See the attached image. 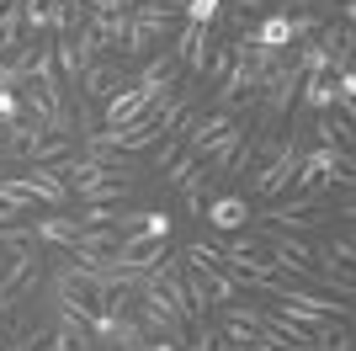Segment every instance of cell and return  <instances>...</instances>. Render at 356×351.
I'll return each instance as SVG.
<instances>
[{"mask_svg": "<svg viewBox=\"0 0 356 351\" xmlns=\"http://www.w3.org/2000/svg\"><path fill=\"white\" fill-rule=\"evenodd\" d=\"M16 351H32V346H27V341H22V346H16Z\"/></svg>", "mask_w": 356, "mask_h": 351, "instance_id": "obj_31", "label": "cell"}, {"mask_svg": "<svg viewBox=\"0 0 356 351\" xmlns=\"http://www.w3.org/2000/svg\"><path fill=\"white\" fill-rule=\"evenodd\" d=\"M160 139H165V133H160V123H154V112H149V117H134V123H122V128H96L86 144L122 149V155H144V149H154Z\"/></svg>", "mask_w": 356, "mask_h": 351, "instance_id": "obj_4", "label": "cell"}, {"mask_svg": "<svg viewBox=\"0 0 356 351\" xmlns=\"http://www.w3.org/2000/svg\"><path fill=\"white\" fill-rule=\"evenodd\" d=\"M298 102L309 112H330V70H309L298 80Z\"/></svg>", "mask_w": 356, "mask_h": 351, "instance_id": "obj_18", "label": "cell"}, {"mask_svg": "<svg viewBox=\"0 0 356 351\" xmlns=\"http://www.w3.org/2000/svg\"><path fill=\"white\" fill-rule=\"evenodd\" d=\"M27 43V38H22V6H6V11H0V58H11L16 48Z\"/></svg>", "mask_w": 356, "mask_h": 351, "instance_id": "obj_20", "label": "cell"}, {"mask_svg": "<svg viewBox=\"0 0 356 351\" xmlns=\"http://www.w3.org/2000/svg\"><path fill=\"white\" fill-rule=\"evenodd\" d=\"M86 27L96 32L102 54H112V58L122 54V38H128V11H86Z\"/></svg>", "mask_w": 356, "mask_h": 351, "instance_id": "obj_13", "label": "cell"}, {"mask_svg": "<svg viewBox=\"0 0 356 351\" xmlns=\"http://www.w3.org/2000/svg\"><path fill=\"white\" fill-rule=\"evenodd\" d=\"M70 197H80V208H90V203H128V197H134V181H128V176L96 171V176H86L80 187H70Z\"/></svg>", "mask_w": 356, "mask_h": 351, "instance_id": "obj_10", "label": "cell"}, {"mask_svg": "<svg viewBox=\"0 0 356 351\" xmlns=\"http://www.w3.org/2000/svg\"><path fill=\"white\" fill-rule=\"evenodd\" d=\"M181 22H192V27H218L223 22V0H186Z\"/></svg>", "mask_w": 356, "mask_h": 351, "instance_id": "obj_22", "label": "cell"}, {"mask_svg": "<svg viewBox=\"0 0 356 351\" xmlns=\"http://www.w3.org/2000/svg\"><path fill=\"white\" fill-rule=\"evenodd\" d=\"M229 123H239V112H229V107H213V112H192L186 123H181V149H192V155H202V149L218 139Z\"/></svg>", "mask_w": 356, "mask_h": 351, "instance_id": "obj_8", "label": "cell"}, {"mask_svg": "<svg viewBox=\"0 0 356 351\" xmlns=\"http://www.w3.org/2000/svg\"><path fill=\"white\" fill-rule=\"evenodd\" d=\"M319 144L325 149H341V155H351V117H341V112H319Z\"/></svg>", "mask_w": 356, "mask_h": 351, "instance_id": "obj_17", "label": "cell"}, {"mask_svg": "<svg viewBox=\"0 0 356 351\" xmlns=\"http://www.w3.org/2000/svg\"><path fill=\"white\" fill-rule=\"evenodd\" d=\"M287 22H293V43H314L319 27H325V16H319V11H287Z\"/></svg>", "mask_w": 356, "mask_h": 351, "instance_id": "obj_24", "label": "cell"}, {"mask_svg": "<svg viewBox=\"0 0 356 351\" xmlns=\"http://www.w3.org/2000/svg\"><path fill=\"white\" fill-rule=\"evenodd\" d=\"M192 171H197V155H192V149H181L176 160H170V165L160 171V181H165V187H181V181H186Z\"/></svg>", "mask_w": 356, "mask_h": 351, "instance_id": "obj_26", "label": "cell"}, {"mask_svg": "<svg viewBox=\"0 0 356 351\" xmlns=\"http://www.w3.org/2000/svg\"><path fill=\"white\" fill-rule=\"evenodd\" d=\"M202 219H208V229H218V234H245L250 219H255V208H250L245 192H213L208 203H202Z\"/></svg>", "mask_w": 356, "mask_h": 351, "instance_id": "obj_5", "label": "cell"}, {"mask_svg": "<svg viewBox=\"0 0 356 351\" xmlns=\"http://www.w3.org/2000/svg\"><path fill=\"white\" fill-rule=\"evenodd\" d=\"M16 117H22V91L0 86V128H6V123H16Z\"/></svg>", "mask_w": 356, "mask_h": 351, "instance_id": "obj_27", "label": "cell"}, {"mask_svg": "<svg viewBox=\"0 0 356 351\" xmlns=\"http://www.w3.org/2000/svg\"><path fill=\"white\" fill-rule=\"evenodd\" d=\"M154 102H160V96L149 86H134V80H128V86H118L102 102V128H122V123H134V117H149Z\"/></svg>", "mask_w": 356, "mask_h": 351, "instance_id": "obj_6", "label": "cell"}, {"mask_svg": "<svg viewBox=\"0 0 356 351\" xmlns=\"http://www.w3.org/2000/svg\"><path fill=\"white\" fill-rule=\"evenodd\" d=\"M0 203L11 213H32L38 208V192L27 187V176H0Z\"/></svg>", "mask_w": 356, "mask_h": 351, "instance_id": "obj_19", "label": "cell"}, {"mask_svg": "<svg viewBox=\"0 0 356 351\" xmlns=\"http://www.w3.org/2000/svg\"><path fill=\"white\" fill-rule=\"evenodd\" d=\"M74 149H80V139H70V133H43L22 160H27V165H59V160H70Z\"/></svg>", "mask_w": 356, "mask_h": 351, "instance_id": "obj_15", "label": "cell"}, {"mask_svg": "<svg viewBox=\"0 0 356 351\" xmlns=\"http://www.w3.org/2000/svg\"><path fill=\"white\" fill-rule=\"evenodd\" d=\"M176 80H181V58L176 54H149L144 64H138V75H134V86H149L160 102L170 96V91H181Z\"/></svg>", "mask_w": 356, "mask_h": 351, "instance_id": "obj_11", "label": "cell"}, {"mask_svg": "<svg viewBox=\"0 0 356 351\" xmlns=\"http://www.w3.org/2000/svg\"><path fill=\"white\" fill-rule=\"evenodd\" d=\"M170 229H176V219H170V213H160V208H144V224H138V234H149V240H165V245H170Z\"/></svg>", "mask_w": 356, "mask_h": 351, "instance_id": "obj_25", "label": "cell"}, {"mask_svg": "<svg viewBox=\"0 0 356 351\" xmlns=\"http://www.w3.org/2000/svg\"><path fill=\"white\" fill-rule=\"evenodd\" d=\"M255 240L266 245V256L277 261V272L314 282V256H319V250H314L309 240H298V234H287V229H266V234H255Z\"/></svg>", "mask_w": 356, "mask_h": 351, "instance_id": "obj_3", "label": "cell"}, {"mask_svg": "<svg viewBox=\"0 0 356 351\" xmlns=\"http://www.w3.org/2000/svg\"><path fill=\"white\" fill-rule=\"evenodd\" d=\"M202 282H208V298H213V304H234V298H239V282L234 277H229V272H223V266H208V272H202Z\"/></svg>", "mask_w": 356, "mask_h": 351, "instance_id": "obj_21", "label": "cell"}, {"mask_svg": "<svg viewBox=\"0 0 356 351\" xmlns=\"http://www.w3.org/2000/svg\"><path fill=\"white\" fill-rule=\"evenodd\" d=\"M134 75L122 70V58H112V54H102L96 64H86V75H80V96L86 102H106L118 86H128Z\"/></svg>", "mask_w": 356, "mask_h": 351, "instance_id": "obj_9", "label": "cell"}, {"mask_svg": "<svg viewBox=\"0 0 356 351\" xmlns=\"http://www.w3.org/2000/svg\"><path fill=\"white\" fill-rule=\"evenodd\" d=\"M165 54H176V58H181V70L192 75V80H202V70H208V54H213V27H192V22H186V27H181L176 38L165 43Z\"/></svg>", "mask_w": 356, "mask_h": 351, "instance_id": "obj_7", "label": "cell"}, {"mask_svg": "<svg viewBox=\"0 0 356 351\" xmlns=\"http://www.w3.org/2000/svg\"><path fill=\"white\" fill-rule=\"evenodd\" d=\"M27 187L38 192V203H48V208H64V203H70V181H64L54 165H27Z\"/></svg>", "mask_w": 356, "mask_h": 351, "instance_id": "obj_14", "label": "cell"}, {"mask_svg": "<svg viewBox=\"0 0 356 351\" xmlns=\"http://www.w3.org/2000/svg\"><path fill=\"white\" fill-rule=\"evenodd\" d=\"M255 155H261V160H255V171H250V192H245V197H255V203L287 197L303 144H298V139H255Z\"/></svg>", "mask_w": 356, "mask_h": 351, "instance_id": "obj_1", "label": "cell"}, {"mask_svg": "<svg viewBox=\"0 0 356 351\" xmlns=\"http://www.w3.org/2000/svg\"><path fill=\"white\" fill-rule=\"evenodd\" d=\"M38 277H43V266H38V245L11 250V261H0V320H6L16 304H27L32 292H38Z\"/></svg>", "mask_w": 356, "mask_h": 351, "instance_id": "obj_2", "label": "cell"}, {"mask_svg": "<svg viewBox=\"0 0 356 351\" xmlns=\"http://www.w3.org/2000/svg\"><path fill=\"white\" fill-rule=\"evenodd\" d=\"M176 155H181V139H176V133H165L160 144H154V171H165V165L176 160Z\"/></svg>", "mask_w": 356, "mask_h": 351, "instance_id": "obj_28", "label": "cell"}, {"mask_svg": "<svg viewBox=\"0 0 356 351\" xmlns=\"http://www.w3.org/2000/svg\"><path fill=\"white\" fill-rule=\"evenodd\" d=\"M250 43L255 48H271V54H287L293 48V22H287V11H266L250 22Z\"/></svg>", "mask_w": 356, "mask_h": 351, "instance_id": "obj_12", "label": "cell"}, {"mask_svg": "<svg viewBox=\"0 0 356 351\" xmlns=\"http://www.w3.org/2000/svg\"><path fill=\"white\" fill-rule=\"evenodd\" d=\"M144 351H181V346H176V341H165V336H149Z\"/></svg>", "mask_w": 356, "mask_h": 351, "instance_id": "obj_29", "label": "cell"}, {"mask_svg": "<svg viewBox=\"0 0 356 351\" xmlns=\"http://www.w3.org/2000/svg\"><path fill=\"white\" fill-rule=\"evenodd\" d=\"M74 234H80V224H74V219H32V240H38V245L74 250Z\"/></svg>", "mask_w": 356, "mask_h": 351, "instance_id": "obj_16", "label": "cell"}, {"mask_svg": "<svg viewBox=\"0 0 356 351\" xmlns=\"http://www.w3.org/2000/svg\"><path fill=\"white\" fill-rule=\"evenodd\" d=\"M229 70H234V43H213L202 80H208V86H223V75H229Z\"/></svg>", "mask_w": 356, "mask_h": 351, "instance_id": "obj_23", "label": "cell"}, {"mask_svg": "<svg viewBox=\"0 0 356 351\" xmlns=\"http://www.w3.org/2000/svg\"><path fill=\"white\" fill-rule=\"evenodd\" d=\"M80 6H86V11H122L118 0H80Z\"/></svg>", "mask_w": 356, "mask_h": 351, "instance_id": "obj_30", "label": "cell"}]
</instances>
